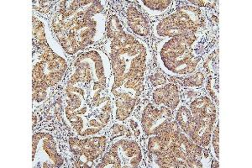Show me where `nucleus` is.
<instances>
[{
  "instance_id": "nucleus-1",
  "label": "nucleus",
  "mask_w": 252,
  "mask_h": 168,
  "mask_svg": "<svg viewBox=\"0 0 252 168\" xmlns=\"http://www.w3.org/2000/svg\"><path fill=\"white\" fill-rule=\"evenodd\" d=\"M109 57L98 49L77 56L63 87V120L77 136L105 134L113 122Z\"/></svg>"
},
{
  "instance_id": "nucleus-2",
  "label": "nucleus",
  "mask_w": 252,
  "mask_h": 168,
  "mask_svg": "<svg viewBox=\"0 0 252 168\" xmlns=\"http://www.w3.org/2000/svg\"><path fill=\"white\" fill-rule=\"evenodd\" d=\"M107 56L111 69L109 94L113 121L129 120L141 102L146 86L150 51L146 43L126 31L117 14L107 20Z\"/></svg>"
},
{
  "instance_id": "nucleus-3",
  "label": "nucleus",
  "mask_w": 252,
  "mask_h": 168,
  "mask_svg": "<svg viewBox=\"0 0 252 168\" xmlns=\"http://www.w3.org/2000/svg\"><path fill=\"white\" fill-rule=\"evenodd\" d=\"M104 1H60L51 18V28L64 52L68 56L100 41L106 33Z\"/></svg>"
},
{
  "instance_id": "nucleus-4",
  "label": "nucleus",
  "mask_w": 252,
  "mask_h": 168,
  "mask_svg": "<svg viewBox=\"0 0 252 168\" xmlns=\"http://www.w3.org/2000/svg\"><path fill=\"white\" fill-rule=\"evenodd\" d=\"M33 34L38 47L32 63L33 103L35 106L44 103L52 89L66 77L68 63L66 53L55 40L43 18L33 17Z\"/></svg>"
},
{
  "instance_id": "nucleus-5",
  "label": "nucleus",
  "mask_w": 252,
  "mask_h": 168,
  "mask_svg": "<svg viewBox=\"0 0 252 168\" xmlns=\"http://www.w3.org/2000/svg\"><path fill=\"white\" fill-rule=\"evenodd\" d=\"M146 146L154 168H205L206 149L191 140L176 120L160 133L147 137Z\"/></svg>"
},
{
  "instance_id": "nucleus-6",
  "label": "nucleus",
  "mask_w": 252,
  "mask_h": 168,
  "mask_svg": "<svg viewBox=\"0 0 252 168\" xmlns=\"http://www.w3.org/2000/svg\"><path fill=\"white\" fill-rule=\"evenodd\" d=\"M206 34L162 39L157 59L160 70L172 77H184L198 71L204 55Z\"/></svg>"
},
{
  "instance_id": "nucleus-7",
  "label": "nucleus",
  "mask_w": 252,
  "mask_h": 168,
  "mask_svg": "<svg viewBox=\"0 0 252 168\" xmlns=\"http://www.w3.org/2000/svg\"><path fill=\"white\" fill-rule=\"evenodd\" d=\"M174 115L181 130L191 140L203 148L209 147L219 120L217 105L209 94L201 92L193 100L181 103Z\"/></svg>"
},
{
  "instance_id": "nucleus-8",
  "label": "nucleus",
  "mask_w": 252,
  "mask_h": 168,
  "mask_svg": "<svg viewBox=\"0 0 252 168\" xmlns=\"http://www.w3.org/2000/svg\"><path fill=\"white\" fill-rule=\"evenodd\" d=\"M208 19L204 9L191 4H183L153 26L156 37L166 39L181 35L206 34Z\"/></svg>"
},
{
  "instance_id": "nucleus-9",
  "label": "nucleus",
  "mask_w": 252,
  "mask_h": 168,
  "mask_svg": "<svg viewBox=\"0 0 252 168\" xmlns=\"http://www.w3.org/2000/svg\"><path fill=\"white\" fill-rule=\"evenodd\" d=\"M146 155L140 143L133 138H115L96 168H135L146 167Z\"/></svg>"
},
{
  "instance_id": "nucleus-10",
  "label": "nucleus",
  "mask_w": 252,
  "mask_h": 168,
  "mask_svg": "<svg viewBox=\"0 0 252 168\" xmlns=\"http://www.w3.org/2000/svg\"><path fill=\"white\" fill-rule=\"evenodd\" d=\"M109 146L106 134L93 136H72L67 140L68 153L76 168H96Z\"/></svg>"
},
{
  "instance_id": "nucleus-11",
  "label": "nucleus",
  "mask_w": 252,
  "mask_h": 168,
  "mask_svg": "<svg viewBox=\"0 0 252 168\" xmlns=\"http://www.w3.org/2000/svg\"><path fill=\"white\" fill-rule=\"evenodd\" d=\"M66 160L58 138L46 130L34 131L32 137V166L34 168H63Z\"/></svg>"
},
{
  "instance_id": "nucleus-12",
  "label": "nucleus",
  "mask_w": 252,
  "mask_h": 168,
  "mask_svg": "<svg viewBox=\"0 0 252 168\" xmlns=\"http://www.w3.org/2000/svg\"><path fill=\"white\" fill-rule=\"evenodd\" d=\"M175 113L165 106L150 102L141 112L140 124L142 133L146 137L153 136L163 131L175 120Z\"/></svg>"
},
{
  "instance_id": "nucleus-13",
  "label": "nucleus",
  "mask_w": 252,
  "mask_h": 168,
  "mask_svg": "<svg viewBox=\"0 0 252 168\" xmlns=\"http://www.w3.org/2000/svg\"><path fill=\"white\" fill-rule=\"evenodd\" d=\"M152 102L157 105L165 106L175 113L182 103L180 87L173 83L156 87L152 90Z\"/></svg>"
},
{
  "instance_id": "nucleus-14",
  "label": "nucleus",
  "mask_w": 252,
  "mask_h": 168,
  "mask_svg": "<svg viewBox=\"0 0 252 168\" xmlns=\"http://www.w3.org/2000/svg\"><path fill=\"white\" fill-rule=\"evenodd\" d=\"M126 22L133 34L138 37H148L151 34L149 20L134 4L129 3L125 9Z\"/></svg>"
},
{
  "instance_id": "nucleus-15",
  "label": "nucleus",
  "mask_w": 252,
  "mask_h": 168,
  "mask_svg": "<svg viewBox=\"0 0 252 168\" xmlns=\"http://www.w3.org/2000/svg\"><path fill=\"white\" fill-rule=\"evenodd\" d=\"M138 3L150 15L160 16L169 11L174 2L170 0H141Z\"/></svg>"
},
{
  "instance_id": "nucleus-16",
  "label": "nucleus",
  "mask_w": 252,
  "mask_h": 168,
  "mask_svg": "<svg viewBox=\"0 0 252 168\" xmlns=\"http://www.w3.org/2000/svg\"><path fill=\"white\" fill-rule=\"evenodd\" d=\"M179 80V83L178 84L184 86L189 89H197V88H202L206 83V78L204 73L200 71H197L192 73V74L186 76L184 77H176Z\"/></svg>"
},
{
  "instance_id": "nucleus-17",
  "label": "nucleus",
  "mask_w": 252,
  "mask_h": 168,
  "mask_svg": "<svg viewBox=\"0 0 252 168\" xmlns=\"http://www.w3.org/2000/svg\"><path fill=\"white\" fill-rule=\"evenodd\" d=\"M210 145H211L213 158L219 161L220 160V121L219 120L213 131Z\"/></svg>"
},
{
  "instance_id": "nucleus-18",
  "label": "nucleus",
  "mask_w": 252,
  "mask_h": 168,
  "mask_svg": "<svg viewBox=\"0 0 252 168\" xmlns=\"http://www.w3.org/2000/svg\"><path fill=\"white\" fill-rule=\"evenodd\" d=\"M151 79H152V85L154 86L155 88L158 87V86L163 85V84L167 83V79L166 77L158 71L152 75Z\"/></svg>"
},
{
  "instance_id": "nucleus-19",
  "label": "nucleus",
  "mask_w": 252,
  "mask_h": 168,
  "mask_svg": "<svg viewBox=\"0 0 252 168\" xmlns=\"http://www.w3.org/2000/svg\"><path fill=\"white\" fill-rule=\"evenodd\" d=\"M186 3L191 5L197 6L199 8H209L215 6V2L214 1H187Z\"/></svg>"
},
{
  "instance_id": "nucleus-20",
  "label": "nucleus",
  "mask_w": 252,
  "mask_h": 168,
  "mask_svg": "<svg viewBox=\"0 0 252 168\" xmlns=\"http://www.w3.org/2000/svg\"><path fill=\"white\" fill-rule=\"evenodd\" d=\"M39 4H38L37 10L40 12H46L48 11L49 8H50V5L48 4V2H45V1H42V2H39Z\"/></svg>"
},
{
  "instance_id": "nucleus-21",
  "label": "nucleus",
  "mask_w": 252,
  "mask_h": 168,
  "mask_svg": "<svg viewBox=\"0 0 252 168\" xmlns=\"http://www.w3.org/2000/svg\"><path fill=\"white\" fill-rule=\"evenodd\" d=\"M211 167H215V168H220V164H219L218 160L215 159V158H213V163L212 166Z\"/></svg>"
}]
</instances>
